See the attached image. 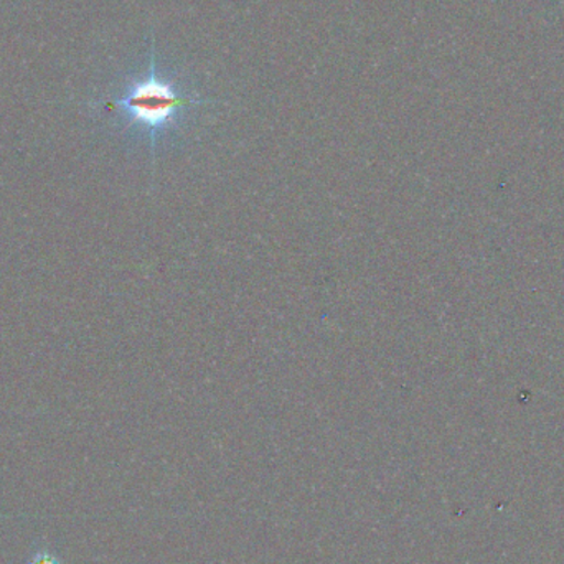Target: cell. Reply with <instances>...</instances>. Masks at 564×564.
<instances>
[{
  "label": "cell",
  "instance_id": "cell-2",
  "mask_svg": "<svg viewBox=\"0 0 564 564\" xmlns=\"http://www.w3.org/2000/svg\"><path fill=\"white\" fill-rule=\"evenodd\" d=\"M29 564H62L52 552H46V550H42V552H36L33 555V558L30 560Z\"/></svg>",
  "mask_w": 564,
  "mask_h": 564
},
{
  "label": "cell",
  "instance_id": "cell-1",
  "mask_svg": "<svg viewBox=\"0 0 564 564\" xmlns=\"http://www.w3.org/2000/svg\"><path fill=\"white\" fill-rule=\"evenodd\" d=\"M204 105V99L191 96L177 79L162 75L154 50L148 69L126 86L124 93L111 101V108L152 142L167 134L184 118L188 109Z\"/></svg>",
  "mask_w": 564,
  "mask_h": 564
}]
</instances>
